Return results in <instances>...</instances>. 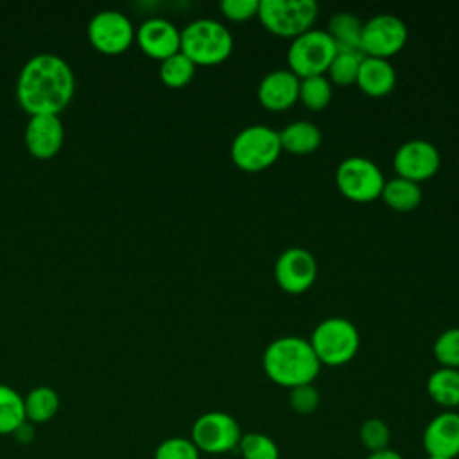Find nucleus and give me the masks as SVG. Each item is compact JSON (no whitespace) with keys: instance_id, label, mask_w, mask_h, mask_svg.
<instances>
[{"instance_id":"1","label":"nucleus","mask_w":459,"mask_h":459,"mask_svg":"<svg viewBox=\"0 0 459 459\" xmlns=\"http://www.w3.org/2000/svg\"><path fill=\"white\" fill-rule=\"evenodd\" d=\"M75 77L70 65L56 54H36L20 70L16 97L32 115H59L72 100Z\"/></svg>"},{"instance_id":"2","label":"nucleus","mask_w":459,"mask_h":459,"mask_svg":"<svg viewBox=\"0 0 459 459\" xmlns=\"http://www.w3.org/2000/svg\"><path fill=\"white\" fill-rule=\"evenodd\" d=\"M262 366L269 380L283 387L312 384L321 369L310 342L299 335H283L267 344Z\"/></svg>"},{"instance_id":"3","label":"nucleus","mask_w":459,"mask_h":459,"mask_svg":"<svg viewBox=\"0 0 459 459\" xmlns=\"http://www.w3.org/2000/svg\"><path fill=\"white\" fill-rule=\"evenodd\" d=\"M195 66H212L226 61L233 50L230 29L213 18H197L181 29V48Z\"/></svg>"},{"instance_id":"4","label":"nucleus","mask_w":459,"mask_h":459,"mask_svg":"<svg viewBox=\"0 0 459 459\" xmlns=\"http://www.w3.org/2000/svg\"><path fill=\"white\" fill-rule=\"evenodd\" d=\"M308 342L321 366H342L357 355L360 335L350 319L330 316L314 328Z\"/></svg>"},{"instance_id":"5","label":"nucleus","mask_w":459,"mask_h":459,"mask_svg":"<svg viewBox=\"0 0 459 459\" xmlns=\"http://www.w3.org/2000/svg\"><path fill=\"white\" fill-rule=\"evenodd\" d=\"M280 134L265 124L246 126L230 145L231 161L246 172H260L271 167L280 158Z\"/></svg>"},{"instance_id":"6","label":"nucleus","mask_w":459,"mask_h":459,"mask_svg":"<svg viewBox=\"0 0 459 459\" xmlns=\"http://www.w3.org/2000/svg\"><path fill=\"white\" fill-rule=\"evenodd\" d=\"M256 18L276 36L296 38L312 29L317 4L314 0H260Z\"/></svg>"},{"instance_id":"7","label":"nucleus","mask_w":459,"mask_h":459,"mask_svg":"<svg viewBox=\"0 0 459 459\" xmlns=\"http://www.w3.org/2000/svg\"><path fill=\"white\" fill-rule=\"evenodd\" d=\"M337 54L333 39L323 29H310L292 38L287 48L289 70L299 79L323 75Z\"/></svg>"},{"instance_id":"8","label":"nucleus","mask_w":459,"mask_h":459,"mask_svg":"<svg viewBox=\"0 0 459 459\" xmlns=\"http://www.w3.org/2000/svg\"><path fill=\"white\" fill-rule=\"evenodd\" d=\"M335 183L339 192L350 201L369 203L380 197L385 179L373 160L348 156L335 169Z\"/></svg>"},{"instance_id":"9","label":"nucleus","mask_w":459,"mask_h":459,"mask_svg":"<svg viewBox=\"0 0 459 459\" xmlns=\"http://www.w3.org/2000/svg\"><path fill=\"white\" fill-rule=\"evenodd\" d=\"M242 437L237 420L222 411H208L201 414L190 430V439L199 452L219 455L238 446Z\"/></svg>"},{"instance_id":"10","label":"nucleus","mask_w":459,"mask_h":459,"mask_svg":"<svg viewBox=\"0 0 459 459\" xmlns=\"http://www.w3.org/2000/svg\"><path fill=\"white\" fill-rule=\"evenodd\" d=\"M407 38L409 30L402 18L389 13H380L362 23L360 50L364 56L387 59L405 47Z\"/></svg>"},{"instance_id":"11","label":"nucleus","mask_w":459,"mask_h":459,"mask_svg":"<svg viewBox=\"0 0 459 459\" xmlns=\"http://www.w3.org/2000/svg\"><path fill=\"white\" fill-rule=\"evenodd\" d=\"M134 30L136 29L124 13L106 9L90 20L88 39L95 50L115 56L126 52L133 45Z\"/></svg>"},{"instance_id":"12","label":"nucleus","mask_w":459,"mask_h":459,"mask_svg":"<svg viewBox=\"0 0 459 459\" xmlns=\"http://www.w3.org/2000/svg\"><path fill=\"white\" fill-rule=\"evenodd\" d=\"M316 278L317 262L308 249L292 246L278 255L274 262V280L281 290L289 294H303L314 285Z\"/></svg>"},{"instance_id":"13","label":"nucleus","mask_w":459,"mask_h":459,"mask_svg":"<svg viewBox=\"0 0 459 459\" xmlns=\"http://www.w3.org/2000/svg\"><path fill=\"white\" fill-rule=\"evenodd\" d=\"M439 165L441 154L437 147L423 138L403 142L393 156V167L396 174L416 183L432 178L439 170Z\"/></svg>"},{"instance_id":"14","label":"nucleus","mask_w":459,"mask_h":459,"mask_svg":"<svg viewBox=\"0 0 459 459\" xmlns=\"http://www.w3.org/2000/svg\"><path fill=\"white\" fill-rule=\"evenodd\" d=\"M134 41L143 54L160 63L181 48V30L167 18H147L134 30Z\"/></svg>"},{"instance_id":"15","label":"nucleus","mask_w":459,"mask_h":459,"mask_svg":"<svg viewBox=\"0 0 459 459\" xmlns=\"http://www.w3.org/2000/svg\"><path fill=\"white\" fill-rule=\"evenodd\" d=\"M65 140V127L59 115H32L25 126L23 142L27 151L38 160L54 158Z\"/></svg>"},{"instance_id":"16","label":"nucleus","mask_w":459,"mask_h":459,"mask_svg":"<svg viewBox=\"0 0 459 459\" xmlns=\"http://www.w3.org/2000/svg\"><path fill=\"white\" fill-rule=\"evenodd\" d=\"M427 455L455 459L459 455V412L443 411L434 416L423 430Z\"/></svg>"},{"instance_id":"17","label":"nucleus","mask_w":459,"mask_h":459,"mask_svg":"<svg viewBox=\"0 0 459 459\" xmlns=\"http://www.w3.org/2000/svg\"><path fill=\"white\" fill-rule=\"evenodd\" d=\"M299 77L289 68L271 70L258 82V102L271 111H283L298 102Z\"/></svg>"},{"instance_id":"18","label":"nucleus","mask_w":459,"mask_h":459,"mask_svg":"<svg viewBox=\"0 0 459 459\" xmlns=\"http://www.w3.org/2000/svg\"><path fill=\"white\" fill-rule=\"evenodd\" d=\"M355 84L366 95L384 97L391 93L396 84V70L389 59L364 56Z\"/></svg>"},{"instance_id":"19","label":"nucleus","mask_w":459,"mask_h":459,"mask_svg":"<svg viewBox=\"0 0 459 459\" xmlns=\"http://www.w3.org/2000/svg\"><path fill=\"white\" fill-rule=\"evenodd\" d=\"M280 134L281 151H289L292 154H308L314 152L321 145V129L310 120H294L287 124Z\"/></svg>"},{"instance_id":"20","label":"nucleus","mask_w":459,"mask_h":459,"mask_svg":"<svg viewBox=\"0 0 459 459\" xmlns=\"http://www.w3.org/2000/svg\"><path fill=\"white\" fill-rule=\"evenodd\" d=\"M427 393L430 400L446 411L459 407V369L437 368L427 378Z\"/></svg>"},{"instance_id":"21","label":"nucleus","mask_w":459,"mask_h":459,"mask_svg":"<svg viewBox=\"0 0 459 459\" xmlns=\"http://www.w3.org/2000/svg\"><path fill=\"white\" fill-rule=\"evenodd\" d=\"M380 197L389 208L396 212H411L420 206L423 199V192L420 183L396 176L384 183Z\"/></svg>"},{"instance_id":"22","label":"nucleus","mask_w":459,"mask_h":459,"mask_svg":"<svg viewBox=\"0 0 459 459\" xmlns=\"http://www.w3.org/2000/svg\"><path fill=\"white\" fill-rule=\"evenodd\" d=\"M328 36L333 39L337 50H360L362 22L351 13H335L328 20ZM364 54V52H362Z\"/></svg>"},{"instance_id":"23","label":"nucleus","mask_w":459,"mask_h":459,"mask_svg":"<svg viewBox=\"0 0 459 459\" xmlns=\"http://www.w3.org/2000/svg\"><path fill=\"white\" fill-rule=\"evenodd\" d=\"M23 407L29 423H47L59 411V394L48 385H38L23 396Z\"/></svg>"},{"instance_id":"24","label":"nucleus","mask_w":459,"mask_h":459,"mask_svg":"<svg viewBox=\"0 0 459 459\" xmlns=\"http://www.w3.org/2000/svg\"><path fill=\"white\" fill-rule=\"evenodd\" d=\"M25 421L23 396L14 387L0 384V436L14 434Z\"/></svg>"},{"instance_id":"25","label":"nucleus","mask_w":459,"mask_h":459,"mask_svg":"<svg viewBox=\"0 0 459 459\" xmlns=\"http://www.w3.org/2000/svg\"><path fill=\"white\" fill-rule=\"evenodd\" d=\"M298 100L312 111L325 109L332 100V82L323 75H310L299 79V95Z\"/></svg>"},{"instance_id":"26","label":"nucleus","mask_w":459,"mask_h":459,"mask_svg":"<svg viewBox=\"0 0 459 459\" xmlns=\"http://www.w3.org/2000/svg\"><path fill=\"white\" fill-rule=\"evenodd\" d=\"M364 54L359 50H337L335 57L328 66V79L337 86H350L357 82L359 68Z\"/></svg>"},{"instance_id":"27","label":"nucleus","mask_w":459,"mask_h":459,"mask_svg":"<svg viewBox=\"0 0 459 459\" xmlns=\"http://www.w3.org/2000/svg\"><path fill=\"white\" fill-rule=\"evenodd\" d=\"M195 74V65L179 50L178 54L167 57L160 65V79L169 88L186 86Z\"/></svg>"},{"instance_id":"28","label":"nucleus","mask_w":459,"mask_h":459,"mask_svg":"<svg viewBox=\"0 0 459 459\" xmlns=\"http://www.w3.org/2000/svg\"><path fill=\"white\" fill-rule=\"evenodd\" d=\"M237 448L242 459H280V448L276 441L262 432L242 434Z\"/></svg>"},{"instance_id":"29","label":"nucleus","mask_w":459,"mask_h":459,"mask_svg":"<svg viewBox=\"0 0 459 459\" xmlns=\"http://www.w3.org/2000/svg\"><path fill=\"white\" fill-rule=\"evenodd\" d=\"M432 351L443 368L459 369V326L443 330L434 341Z\"/></svg>"},{"instance_id":"30","label":"nucleus","mask_w":459,"mask_h":459,"mask_svg":"<svg viewBox=\"0 0 459 459\" xmlns=\"http://www.w3.org/2000/svg\"><path fill=\"white\" fill-rule=\"evenodd\" d=\"M359 439L362 443L364 448L371 452H380L389 448V439H391V430L387 427V423L380 418H368L366 421H362L360 429H359Z\"/></svg>"},{"instance_id":"31","label":"nucleus","mask_w":459,"mask_h":459,"mask_svg":"<svg viewBox=\"0 0 459 459\" xmlns=\"http://www.w3.org/2000/svg\"><path fill=\"white\" fill-rule=\"evenodd\" d=\"M199 455L201 452L192 439L181 436L163 439L154 450V459H199Z\"/></svg>"},{"instance_id":"32","label":"nucleus","mask_w":459,"mask_h":459,"mask_svg":"<svg viewBox=\"0 0 459 459\" xmlns=\"http://www.w3.org/2000/svg\"><path fill=\"white\" fill-rule=\"evenodd\" d=\"M321 402L314 384H303L289 389V405L298 414H312Z\"/></svg>"},{"instance_id":"33","label":"nucleus","mask_w":459,"mask_h":459,"mask_svg":"<svg viewBox=\"0 0 459 459\" xmlns=\"http://www.w3.org/2000/svg\"><path fill=\"white\" fill-rule=\"evenodd\" d=\"M260 0H222L221 11L228 20L233 22H246L258 14Z\"/></svg>"},{"instance_id":"34","label":"nucleus","mask_w":459,"mask_h":459,"mask_svg":"<svg viewBox=\"0 0 459 459\" xmlns=\"http://www.w3.org/2000/svg\"><path fill=\"white\" fill-rule=\"evenodd\" d=\"M16 439H20V441H23V443H29V441H32V437H34V429H32V423H29V421H25L14 434H13Z\"/></svg>"},{"instance_id":"35","label":"nucleus","mask_w":459,"mask_h":459,"mask_svg":"<svg viewBox=\"0 0 459 459\" xmlns=\"http://www.w3.org/2000/svg\"><path fill=\"white\" fill-rule=\"evenodd\" d=\"M366 459H403V457L396 450L385 448V450H380V452H371Z\"/></svg>"},{"instance_id":"36","label":"nucleus","mask_w":459,"mask_h":459,"mask_svg":"<svg viewBox=\"0 0 459 459\" xmlns=\"http://www.w3.org/2000/svg\"><path fill=\"white\" fill-rule=\"evenodd\" d=\"M427 459H441V457H432V455H427Z\"/></svg>"}]
</instances>
